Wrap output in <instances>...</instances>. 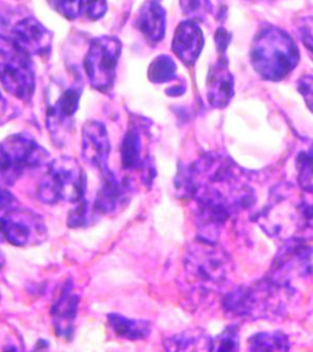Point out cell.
Returning a JSON list of instances; mask_svg holds the SVG:
<instances>
[{
    "label": "cell",
    "mask_w": 313,
    "mask_h": 352,
    "mask_svg": "<svg viewBox=\"0 0 313 352\" xmlns=\"http://www.w3.org/2000/svg\"><path fill=\"white\" fill-rule=\"evenodd\" d=\"M256 221L273 239H313V192L304 189L298 200L292 201L286 187H276Z\"/></svg>",
    "instance_id": "6da1fadb"
},
{
    "label": "cell",
    "mask_w": 313,
    "mask_h": 352,
    "mask_svg": "<svg viewBox=\"0 0 313 352\" xmlns=\"http://www.w3.org/2000/svg\"><path fill=\"white\" fill-rule=\"evenodd\" d=\"M183 267L190 297L196 300L220 291L233 271L232 258L218 243L198 239L188 247Z\"/></svg>",
    "instance_id": "7a4b0ae2"
},
{
    "label": "cell",
    "mask_w": 313,
    "mask_h": 352,
    "mask_svg": "<svg viewBox=\"0 0 313 352\" xmlns=\"http://www.w3.org/2000/svg\"><path fill=\"white\" fill-rule=\"evenodd\" d=\"M290 285L270 277L248 285H240L222 298V307L233 317L244 319H272L286 309Z\"/></svg>",
    "instance_id": "3957f363"
},
{
    "label": "cell",
    "mask_w": 313,
    "mask_h": 352,
    "mask_svg": "<svg viewBox=\"0 0 313 352\" xmlns=\"http://www.w3.org/2000/svg\"><path fill=\"white\" fill-rule=\"evenodd\" d=\"M251 60L261 78L279 80L292 72L299 62V50L294 40L284 31L268 26L253 42Z\"/></svg>",
    "instance_id": "277c9868"
},
{
    "label": "cell",
    "mask_w": 313,
    "mask_h": 352,
    "mask_svg": "<svg viewBox=\"0 0 313 352\" xmlns=\"http://www.w3.org/2000/svg\"><path fill=\"white\" fill-rule=\"evenodd\" d=\"M50 155L26 133H18L0 142V186L17 183L26 174L49 164Z\"/></svg>",
    "instance_id": "5b68a950"
},
{
    "label": "cell",
    "mask_w": 313,
    "mask_h": 352,
    "mask_svg": "<svg viewBox=\"0 0 313 352\" xmlns=\"http://www.w3.org/2000/svg\"><path fill=\"white\" fill-rule=\"evenodd\" d=\"M87 177L81 164L71 157L50 161L38 186V198L44 204L78 203L85 199Z\"/></svg>",
    "instance_id": "8992f818"
},
{
    "label": "cell",
    "mask_w": 313,
    "mask_h": 352,
    "mask_svg": "<svg viewBox=\"0 0 313 352\" xmlns=\"http://www.w3.org/2000/svg\"><path fill=\"white\" fill-rule=\"evenodd\" d=\"M0 84L12 96L30 102L36 88L31 56L11 38L0 34Z\"/></svg>",
    "instance_id": "52a82bcc"
},
{
    "label": "cell",
    "mask_w": 313,
    "mask_h": 352,
    "mask_svg": "<svg viewBox=\"0 0 313 352\" xmlns=\"http://www.w3.org/2000/svg\"><path fill=\"white\" fill-rule=\"evenodd\" d=\"M121 48L120 40L113 36H102L90 42L84 68L94 89L104 94L112 89Z\"/></svg>",
    "instance_id": "ba28073f"
},
{
    "label": "cell",
    "mask_w": 313,
    "mask_h": 352,
    "mask_svg": "<svg viewBox=\"0 0 313 352\" xmlns=\"http://www.w3.org/2000/svg\"><path fill=\"white\" fill-rule=\"evenodd\" d=\"M0 233L11 245L20 248L41 245L48 229L39 213L16 206L0 217Z\"/></svg>",
    "instance_id": "9c48e42d"
},
{
    "label": "cell",
    "mask_w": 313,
    "mask_h": 352,
    "mask_svg": "<svg viewBox=\"0 0 313 352\" xmlns=\"http://www.w3.org/2000/svg\"><path fill=\"white\" fill-rule=\"evenodd\" d=\"M82 82L76 78L57 98L50 102L46 110V126L52 142L57 146H64L71 134L73 118L78 109L82 96Z\"/></svg>",
    "instance_id": "30bf717a"
},
{
    "label": "cell",
    "mask_w": 313,
    "mask_h": 352,
    "mask_svg": "<svg viewBox=\"0 0 313 352\" xmlns=\"http://www.w3.org/2000/svg\"><path fill=\"white\" fill-rule=\"evenodd\" d=\"M311 249L303 239H287L277 253L268 276L277 283L290 285L294 277L306 274L310 263Z\"/></svg>",
    "instance_id": "8fae6325"
},
{
    "label": "cell",
    "mask_w": 313,
    "mask_h": 352,
    "mask_svg": "<svg viewBox=\"0 0 313 352\" xmlns=\"http://www.w3.org/2000/svg\"><path fill=\"white\" fill-rule=\"evenodd\" d=\"M146 126L133 122L126 131L120 146L122 168L126 170H138L142 173V179L150 184L154 177V166L150 162L148 153L146 152L144 135Z\"/></svg>",
    "instance_id": "7c38bea8"
},
{
    "label": "cell",
    "mask_w": 313,
    "mask_h": 352,
    "mask_svg": "<svg viewBox=\"0 0 313 352\" xmlns=\"http://www.w3.org/2000/svg\"><path fill=\"white\" fill-rule=\"evenodd\" d=\"M110 153L111 144L104 124L97 120L86 122L82 134V156L86 164L104 175L110 170Z\"/></svg>",
    "instance_id": "4fadbf2b"
},
{
    "label": "cell",
    "mask_w": 313,
    "mask_h": 352,
    "mask_svg": "<svg viewBox=\"0 0 313 352\" xmlns=\"http://www.w3.org/2000/svg\"><path fill=\"white\" fill-rule=\"evenodd\" d=\"M9 37L31 57H43L51 50L52 34L39 20L32 16L17 20L12 26Z\"/></svg>",
    "instance_id": "5bb4252c"
},
{
    "label": "cell",
    "mask_w": 313,
    "mask_h": 352,
    "mask_svg": "<svg viewBox=\"0 0 313 352\" xmlns=\"http://www.w3.org/2000/svg\"><path fill=\"white\" fill-rule=\"evenodd\" d=\"M102 184L98 189L94 201L92 213L94 214H114L124 206L132 194L134 185L128 178H119L111 170L102 175Z\"/></svg>",
    "instance_id": "9a60e30c"
},
{
    "label": "cell",
    "mask_w": 313,
    "mask_h": 352,
    "mask_svg": "<svg viewBox=\"0 0 313 352\" xmlns=\"http://www.w3.org/2000/svg\"><path fill=\"white\" fill-rule=\"evenodd\" d=\"M78 305L80 296L74 289L73 283L69 279L64 283L63 289L50 311L52 325L59 337L65 340L73 337Z\"/></svg>",
    "instance_id": "2e32d148"
},
{
    "label": "cell",
    "mask_w": 313,
    "mask_h": 352,
    "mask_svg": "<svg viewBox=\"0 0 313 352\" xmlns=\"http://www.w3.org/2000/svg\"><path fill=\"white\" fill-rule=\"evenodd\" d=\"M204 35L194 20L181 22L172 39V52L178 60L192 67L198 61L204 47Z\"/></svg>",
    "instance_id": "e0dca14e"
},
{
    "label": "cell",
    "mask_w": 313,
    "mask_h": 352,
    "mask_svg": "<svg viewBox=\"0 0 313 352\" xmlns=\"http://www.w3.org/2000/svg\"><path fill=\"white\" fill-rule=\"evenodd\" d=\"M234 96V78L224 55L209 70L207 98L212 108L224 109Z\"/></svg>",
    "instance_id": "ac0fdd59"
},
{
    "label": "cell",
    "mask_w": 313,
    "mask_h": 352,
    "mask_svg": "<svg viewBox=\"0 0 313 352\" xmlns=\"http://www.w3.org/2000/svg\"><path fill=\"white\" fill-rule=\"evenodd\" d=\"M136 25L148 41L158 43L165 35V10L156 0H148L140 9Z\"/></svg>",
    "instance_id": "d6986e66"
},
{
    "label": "cell",
    "mask_w": 313,
    "mask_h": 352,
    "mask_svg": "<svg viewBox=\"0 0 313 352\" xmlns=\"http://www.w3.org/2000/svg\"><path fill=\"white\" fill-rule=\"evenodd\" d=\"M50 7L69 20L86 17L95 20L107 13V0H48Z\"/></svg>",
    "instance_id": "ffe728a7"
},
{
    "label": "cell",
    "mask_w": 313,
    "mask_h": 352,
    "mask_svg": "<svg viewBox=\"0 0 313 352\" xmlns=\"http://www.w3.org/2000/svg\"><path fill=\"white\" fill-rule=\"evenodd\" d=\"M107 320L112 331L128 341H143L152 333V323L148 320L133 319L117 313L108 314Z\"/></svg>",
    "instance_id": "44dd1931"
},
{
    "label": "cell",
    "mask_w": 313,
    "mask_h": 352,
    "mask_svg": "<svg viewBox=\"0 0 313 352\" xmlns=\"http://www.w3.org/2000/svg\"><path fill=\"white\" fill-rule=\"evenodd\" d=\"M211 337L200 327L174 333L164 340V349L167 351H198L208 350Z\"/></svg>",
    "instance_id": "7402d4cb"
},
{
    "label": "cell",
    "mask_w": 313,
    "mask_h": 352,
    "mask_svg": "<svg viewBox=\"0 0 313 352\" xmlns=\"http://www.w3.org/2000/svg\"><path fill=\"white\" fill-rule=\"evenodd\" d=\"M251 351H287L290 349V340L282 331H264L250 338L248 341Z\"/></svg>",
    "instance_id": "603a6c76"
},
{
    "label": "cell",
    "mask_w": 313,
    "mask_h": 352,
    "mask_svg": "<svg viewBox=\"0 0 313 352\" xmlns=\"http://www.w3.org/2000/svg\"><path fill=\"white\" fill-rule=\"evenodd\" d=\"M148 78L154 84L168 83L176 78V65L168 56L156 57L148 67Z\"/></svg>",
    "instance_id": "cb8c5ba5"
},
{
    "label": "cell",
    "mask_w": 313,
    "mask_h": 352,
    "mask_svg": "<svg viewBox=\"0 0 313 352\" xmlns=\"http://www.w3.org/2000/svg\"><path fill=\"white\" fill-rule=\"evenodd\" d=\"M240 341L238 327L236 325H229L222 333L211 338L209 351H237Z\"/></svg>",
    "instance_id": "d4e9b609"
},
{
    "label": "cell",
    "mask_w": 313,
    "mask_h": 352,
    "mask_svg": "<svg viewBox=\"0 0 313 352\" xmlns=\"http://www.w3.org/2000/svg\"><path fill=\"white\" fill-rule=\"evenodd\" d=\"M299 184L303 189L309 188L313 179V144L307 150L301 151L297 157Z\"/></svg>",
    "instance_id": "484cf974"
},
{
    "label": "cell",
    "mask_w": 313,
    "mask_h": 352,
    "mask_svg": "<svg viewBox=\"0 0 313 352\" xmlns=\"http://www.w3.org/2000/svg\"><path fill=\"white\" fill-rule=\"evenodd\" d=\"M181 9L190 20H204L213 11L210 0H180Z\"/></svg>",
    "instance_id": "4316f807"
},
{
    "label": "cell",
    "mask_w": 313,
    "mask_h": 352,
    "mask_svg": "<svg viewBox=\"0 0 313 352\" xmlns=\"http://www.w3.org/2000/svg\"><path fill=\"white\" fill-rule=\"evenodd\" d=\"M89 204L85 199L76 203L68 214L67 225L70 228H82L89 223Z\"/></svg>",
    "instance_id": "83f0119b"
},
{
    "label": "cell",
    "mask_w": 313,
    "mask_h": 352,
    "mask_svg": "<svg viewBox=\"0 0 313 352\" xmlns=\"http://www.w3.org/2000/svg\"><path fill=\"white\" fill-rule=\"evenodd\" d=\"M299 91L304 96L307 106L313 112V76H307L301 78L298 83Z\"/></svg>",
    "instance_id": "f1b7e54d"
},
{
    "label": "cell",
    "mask_w": 313,
    "mask_h": 352,
    "mask_svg": "<svg viewBox=\"0 0 313 352\" xmlns=\"http://www.w3.org/2000/svg\"><path fill=\"white\" fill-rule=\"evenodd\" d=\"M299 33L305 46L313 52V17L306 18L299 25Z\"/></svg>",
    "instance_id": "f546056e"
},
{
    "label": "cell",
    "mask_w": 313,
    "mask_h": 352,
    "mask_svg": "<svg viewBox=\"0 0 313 352\" xmlns=\"http://www.w3.org/2000/svg\"><path fill=\"white\" fill-rule=\"evenodd\" d=\"M18 205L17 199L13 194L5 188L3 186H0V214L5 213V211L16 207Z\"/></svg>",
    "instance_id": "4dcf8cb0"
},
{
    "label": "cell",
    "mask_w": 313,
    "mask_h": 352,
    "mask_svg": "<svg viewBox=\"0 0 313 352\" xmlns=\"http://www.w3.org/2000/svg\"><path fill=\"white\" fill-rule=\"evenodd\" d=\"M8 118V102L0 94V126L5 122Z\"/></svg>",
    "instance_id": "1f68e13d"
},
{
    "label": "cell",
    "mask_w": 313,
    "mask_h": 352,
    "mask_svg": "<svg viewBox=\"0 0 313 352\" xmlns=\"http://www.w3.org/2000/svg\"><path fill=\"white\" fill-rule=\"evenodd\" d=\"M170 96H181V94H184L185 92V85H176L174 87L170 88V89L166 90Z\"/></svg>",
    "instance_id": "d6a6232c"
},
{
    "label": "cell",
    "mask_w": 313,
    "mask_h": 352,
    "mask_svg": "<svg viewBox=\"0 0 313 352\" xmlns=\"http://www.w3.org/2000/svg\"><path fill=\"white\" fill-rule=\"evenodd\" d=\"M5 263V256L3 254V251L0 250V271L3 269Z\"/></svg>",
    "instance_id": "836d02e7"
},
{
    "label": "cell",
    "mask_w": 313,
    "mask_h": 352,
    "mask_svg": "<svg viewBox=\"0 0 313 352\" xmlns=\"http://www.w3.org/2000/svg\"><path fill=\"white\" fill-rule=\"evenodd\" d=\"M0 299H1V292H0Z\"/></svg>",
    "instance_id": "e575fe53"
}]
</instances>
